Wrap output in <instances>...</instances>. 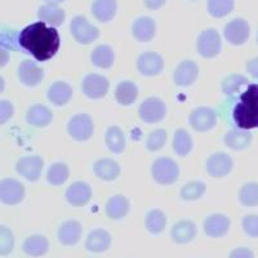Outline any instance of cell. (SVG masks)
<instances>
[{
  "label": "cell",
  "instance_id": "39",
  "mask_svg": "<svg viewBox=\"0 0 258 258\" xmlns=\"http://www.w3.org/2000/svg\"><path fill=\"white\" fill-rule=\"evenodd\" d=\"M243 85H249L248 79L243 75H238V74H234V75H230V77L225 78L222 82V91L223 93L227 94V96H232L236 92L240 91V88Z\"/></svg>",
  "mask_w": 258,
  "mask_h": 258
},
{
  "label": "cell",
  "instance_id": "27",
  "mask_svg": "<svg viewBox=\"0 0 258 258\" xmlns=\"http://www.w3.org/2000/svg\"><path fill=\"white\" fill-rule=\"evenodd\" d=\"M38 16L41 22L50 25V26H59L63 24L64 18H66V13L63 9L57 6H52V4L41 6L38 11Z\"/></svg>",
  "mask_w": 258,
  "mask_h": 258
},
{
  "label": "cell",
  "instance_id": "14",
  "mask_svg": "<svg viewBox=\"0 0 258 258\" xmlns=\"http://www.w3.org/2000/svg\"><path fill=\"white\" fill-rule=\"evenodd\" d=\"M18 78L21 83L27 87H36L40 84L41 80L44 79V71L43 69L39 68L35 62L26 59L22 61L18 68Z\"/></svg>",
  "mask_w": 258,
  "mask_h": 258
},
{
  "label": "cell",
  "instance_id": "34",
  "mask_svg": "<svg viewBox=\"0 0 258 258\" xmlns=\"http://www.w3.org/2000/svg\"><path fill=\"white\" fill-rule=\"evenodd\" d=\"M146 229L153 235H158L164 231L167 226V217L160 209H153L146 216Z\"/></svg>",
  "mask_w": 258,
  "mask_h": 258
},
{
  "label": "cell",
  "instance_id": "13",
  "mask_svg": "<svg viewBox=\"0 0 258 258\" xmlns=\"http://www.w3.org/2000/svg\"><path fill=\"white\" fill-rule=\"evenodd\" d=\"M217 123V115L208 107H199L190 115V125L198 132L211 131Z\"/></svg>",
  "mask_w": 258,
  "mask_h": 258
},
{
  "label": "cell",
  "instance_id": "43",
  "mask_svg": "<svg viewBox=\"0 0 258 258\" xmlns=\"http://www.w3.org/2000/svg\"><path fill=\"white\" fill-rule=\"evenodd\" d=\"M167 132L164 129H158V131H154V132L150 133L149 138H147V149L150 151H158L161 147L164 146L165 142H167Z\"/></svg>",
  "mask_w": 258,
  "mask_h": 258
},
{
  "label": "cell",
  "instance_id": "20",
  "mask_svg": "<svg viewBox=\"0 0 258 258\" xmlns=\"http://www.w3.org/2000/svg\"><path fill=\"white\" fill-rule=\"evenodd\" d=\"M82 225L78 221H66L58 229V240L62 245L71 246L79 243L82 238Z\"/></svg>",
  "mask_w": 258,
  "mask_h": 258
},
{
  "label": "cell",
  "instance_id": "42",
  "mask_svg": "<svg viewBox=\"0 0 258 258\" xmlns=\"http://www.w3.org/2000/svg\"><path fill=\"white\" fill-rule=\"evenodd\" d=\"M13 248H15V236L12 231L6 226H0V254H9Z\"/></svg>",
  "mask_w": 258,
  "mask_h": 258
},
{
  "label": "cell",
  "instance_id": "11",
  "mask_svg": "<svg viewBox=\"0 0 258 258\" xmlns=\"http://www.w3.org/2000/svg\"><path fill=\"white\" fill-rule=\"evenodd\" d=\"M25 186L13 178H6L0 183V200L4 204L15 206L24 200Z\"/></svg>",
  "mask_w": 258,
  "mask_h": 258
},
{
  "label": "cell",
  "instance_id": "8",
  "mask_svg": "<svg viewBox=\"0 0 258 258\" xmlns=\"http://www.w3.org/2000/svg\"><path fill=\"white\" fill-rule=\"evenodd\" d=\"M138 114L145 123H159L167 114V106L159 98H147L140 106Z\"/></svg>",
  "mask_w": 258,
  "mask_h": 258
},
{
  "label": "cell",
  "instance_id": "24",
  "mask_svg": "<svg viewBox=\"0 0 258 258\" xmlns=\"http://www.w3.org/2000/svg\"><path fill=\"white\" fill-rule=\"evenodd\" d=\"M26 119L27 123L31 124V125L43 128V126H47L48 124L52 123L53 114L47 106L38 103V105H34L30 107L29 111H27Z\"/></svg>",
  "mask_w": 258,
  "mask_h": 258
},
{
  "label": "cell",
  "instance_id": "10",
  "mask_svg": "<svg viewBox=\"0 0 258 258\" xmlns=\"http://www.w3.org/2000/svg\"><path fill=\"white\" fill-rule=\"evenodd\" d=\"M43 167H44V161L38 155L24 156L16 164L17 173L32 182L38 181L41 174V170H43Z\"/></svg>",
  "mask_w": 258,
  "mask_h": 258
},
{
  "label": "cell",
  "instance_id": "25",
  "mask_svg": "<svg viewBox=\"0 0 258 258\" xmlns=\"http://www.w3.org/2000/svg\"><path fill=\"white\" fill-rule=\"evenodd\" d=\"M73 88L68 83L56 82L48 89V100L56 106H63L71 100Z\"/></svg>",
  "mask_w": 258,
  "mask_h": 258
},
{
  "label": "cell",
  "instance_id": "1",
  "mask_svg": "<svg viewBox=\"0 0 258 258\" xmlns=\"http://www.w3.org/2000/svg\"><path fill=\"white\" fill-rule=\"evenodd\" d=\"M59 34L57 29L47 26L44 22H35L20 32V45L38 61H48L59 48Z\"/></svg>",
  "mask_w": 258,
  "mask_h": 258
},
{
  "label": "cell",
  "instance_id": "33",
  "mask_svg": "<svg viewBox=\"0 0 258 258\" xmlns=\"http://www.w3.org/2000/svg\"><path fill=\"white\" fill-rule=\"evenodd\" d=\"M92 62L100 69H110L115 61V53L109 45H98L92 52Z\"/></svg>",
  "mask_w": 258,
  "mask_h": 258
},
{
  "label": "cell",
  "instance_id": "44",
  "mask_svg": "<svg viewBox=\"0 0 258 258\" xmlns=\"http://www.w3.org/2000/svg\"><path fill=\"white\" fill-rule=\"evenodd\" d=\"M243 230L250 238H258V216L257 214H248L241 221Z\"/></svg>",
  "mask_w": 258,
  "mask_h": 258
},
{
  "label": "cell",
  "instance_id": "31",
  "mask_svg": "<svg viewBox=\"0 0 258 258\" xmlns=\"http://www.w3.org/2000/svg\"><path fill=\"white\" fill-rule=\"evenodd\" d=\"M138 97V88L137 85L132 82L124 80L117 84L115 89V98L120 105L128 106L135 103Z\"/></svg>",
  "mask_w": 258,
  "mask_h": 258
},
{
  "label": "cell",
  "instance_id": "6",
  "mask_svg": "<svg viewBox=\"0 0 258 258\" xmlns=\"http://www.w3.org/2000/svg\"><path fill=\"white\" fill-rule=\"evenodd\" d=\"M68 132L77 141H87L94 132V125L91 116L87 114H78L69 121Z\"/></svg>",
  "mask_w": 258,
  "mask_h": 258
},
{
  "label": "cell",
  "instance_id": "28",
  "mask_svg": "<svg viewBox=\"0 0 258 258\" xmlns=\"http://www.w3.org/2000/svg\"><path fill=\"white\" fill-rule=\"evenodd\" d=\"M129 202L123 195H114L106 204V214L111 220H121L128 214Z\"/></svg>",
  "mask_w": 258,
  "mask_h": 258
},
{
  "label": "cell",
  "instance_id": "47",
  "mask_svg": "<svg viewBox=\"0 0 258 258\" xmlns=\"http://www.w3.org/2000/svg\"><path fill=\"white\" fill-rule=\"evenodd\" d=\"M246 71L250 74V77L258 79V57H254L246 62Z\"/></svg>",
  "mask_w": 258,
  "mask_h": 258
},
{
  "label": "cell",
  "instance_id": "4",
  "mask_svg": "<svg viewBox=\"0 0 258 258\" xmlns=\"http://www.w3.org/2000/svg\"><path fill=\"white\" fill-rule=\"evenodd\" d=\"M70 31L74 39L80 44H91L100 36V30L83 16L74 17L70 24Z\"/></svg>",
  "mask_w": 258,
  "mask_h": 258
},
{
  "label": "cell",
  "instance_id": "35",
  "mask_svg": "<svg viewBox=\"0 0 258 258\" xmlns=\"http://www.w3.org/2000/svg\"><path fill=\"white\" fill-rule=\"evenodd\" d=\"M174 153L179 156H186L192 149V140L185 129H178L173 137Z\"/></svg>",
  "mask_w": 258,
  "mask_h": 258
},
{
  "label": "cell",
  "instance_id": "41",
  "mask_svg": "<svg viewBox=\"0 0 258 258\" xmlns=\"http://www.w3.org/2000/svg\"><path fill=\"white\" fill-rule=\"evenodd\" d=\"M0 45L4 49H20V32L15 31V30L2 29V32H0Z\"/></svg>",
  "mask_w": 258,
  "mask_h": 258
},
{
  "label": "cell",
  "instance_id": "17",
  "mask_svg": "<svg viewBox=\"0 0 258 258\" xmlns=\"http://www.w3.org/2000/svg\"><path fill=\"white\" fill-rule=\"evenodd\" d=\"M92 198V188L85 182H74L66 190V200L74 207H84Z\"/></svg>",
  "mask_w": 258,
  "mask_h": 258
},
{
  "label": "cell",
  "instance_id": "49",
  "mask_svg": "<svg viewBox=\"0 0 258 258\" xmlns=\"http://www.w3.org/2000/svg\"><path fill=\"white\" fill-rule=\"evenodd\" d=\"M44 2H45V3H48V4H52V6H57V4L64 2V0H44Z\"/></svg>",
  "mask_w": 258,
  "mask_h": 258
},
{
  "label": "cell",
  "instance_id": "22",
  "mask_svg": "<svg viewBox=\"0 0 258 258\" xmlns=\"http://www.w3.org/2000/svg\"><path fill=\"white\" fill-rule=\"evenodd\" d=\"M156 31V24L153 18L140 17L133 22L132 34L136 40L146 43L154 38Z\"/></svg>",
  "mask_w": 258,
  "mask_h": 258
},
{
  "label": "cell",
  "instance_id": "18",
  "mask_svg": "<svg viewBox=\"0 0 258 258\" xmlns=\"http://www.w3.org/2000/svg\"><path fill=\"white\" fill-rule=\"evenodd\" d=\"M230 218L223 214H212L204 221V232L211 238H222L230 230Z\"/></svg>",
  "mask_w": 258,
  "mask_h": 258
},
{
  "label": "cell",
  "instance_id": "21",
  "mask_svg": "<svg viewBox=\"0 0 258 258\" xmlns=\"http://www.w3.org/2000/svg\"><path fill=\"white\" fill-rule=\"evenodd\" d=\"M111 245V235L103 229H96L89 232L85 240V248L89 252L102 253L107 250Z\"/></svg>",
  "mask_w": 258,
  "mask_h": 258
},
{
  "label": "cell",
  "instance_id": "37",
  "mask_svg": "<svg viewBox=\"0 0 258 258\" xmlns=\"http://www.w3.org/2000/svg\"><path fill=\"white\" fill-rule=\"evenodd\" d=\"M235 0H208V12L212 17L222 18L232 12Z\"/></svg>",
  "mask_w": 258,
  "mask_h": 258
},
{
  "label": "cell",
  "instance_id": "29",
  "mask_svg": "<svg viewBox=\"0 0 258 258\" xmlns=\"http://www.w3.org/2000/svg\"><path fill=\"white\" fill-rule=\"evenodd\" d=\"M94 173L103 181H112L120 174V167L111 159H101L94 164Z\"/></svg>",
  "mask_w": 258,
  "mask_h": 258
},
{
  "label": "cell",
  "instance_id": "48",
  "mask_svg": "<svg viewBox=\"0 0 258 258\" xmlns=\"http://www.w3.org/2000/svg\"><path fill=\"white\" fill-rule=\"evenodd\" d=\"M144 2H145V6H146L149 9H153V11L161 8V7L167 3V0H144Z\"/></svg>",
  "mask_w": 258,
  "mask_h": 258
},
{
  "label": "cell",
  "instance_id": "40",
  "mask_svg": "<svg viewBox=\"0 0 258 258\" xmlns=\"http://www.w3.org/2000/svg\"><path fill=\"white\" fill-rule=\"evenodd\" d=\"M206 190L207 186L203 182H190V183H187V185H185L181 188V198L183 200H187V202L197 200L200 197H203V194L206 192Z\"/></svg>",
  "mask_w": 258,
  "mask_h": 258
},
{
  "label": "cell",
  "instance_id": "38",
  "mask_svg": "<svg viewBox=\"0 0 258 258\" xmlns=\"http://www.w3.org/2000/svg\"><path fill=\"white\" fill-rule=\"evenodd\" d=\"M240 203L245 207H257L258 206V183L257 182H249L241 187L239 192Z\"/></svg>",
  "mask_w": 258,
  "mask_h": 258
},
{
  "label": "cell",
  "instance_id": "46",
  "mask_svg": "<svg viewBox=\"0 0 258 258\" xmlns=\"http://www.w3.org/2000/svg\"><path fill=\"white\" fill-rule=\"evenodd\" d=\"M229 258H254V253L245 246H239L235 248L231 253H230Z\"/></svg>",
  "mask_w": 258,
  "mask_h": 258
},
{
  "label": "cell",
  "instance_id": "3",
  "mask_svg": "<svg viewBox=\"0 0 258 258\" xmlns=\"http://www.w3.org/2000/svg\"><path fill=\"white\" fill-rule=\"evenodd\" d=\"M154 179L160 185H172L179 176V168L174 160L169 158H159L151 167Z\"/></svg>",
  "mask_w": 258,
  "mask_h": 258
},
{
  "label": "cell",
  "instance_id": "16",
  "mask_svg": "<svg viewBox=\"0 0 258 258\" xmlns=\"http://www.w3.org/2000/svg\"><path fill=\"white\" fill-rule=\"evenodd\" d=\"M198 77H199V68H198V64L194 61L186 59V61H182L178 64V68L176 69L173 80L179 87H188V85L194 84V83L197 82Z\"/></svg>",
  "mask_w": 258,
  "mask_h": 258
},
{
  "label": "cell",
  "instance_id": "2",
  "mask_svg": "<svg viewBox=\"0 0 258 258\" xmlns=\"http://www.w3.org/2000/svg\"><path fill=\"white\" fill-rule=\"evenodd\" d=\"M234 123L244 131L258 128V84H249L232 110Z\"/></svg>",
  "mask_w": 258,
  "mask_h": 258
},
{
  "label": "cell",
  "instance_id": "9",
  "mask_svg": "<svg viewBox=\"0 0 258 258\" xmlns=\"http://www.w3.org/2000/svg\"><path fill=\"white\" fill-rule=\"evenodd\" d=\"M83 92L87 97L98 100L107 94L110 88L109 80L100 74H89L83 80Z\"/></svg>",
  "mask_w": 258,
  "mask_h": 258
},
{
  "label": "cell",
  "instance_id": "45",
  "mask_svg": "<svg viewBox=\"0 0 258 258\" xmlns=\"http://www.w3.org/2000/svg\"><path fill=\"white\" fill-rule=\"evenodd\" d=\"M13 106L8 101H0V123L4 124L13 115Z\"/></svg>",
  "mask_w": 258,
  "mask_h": 258
},
{
  "label": "cell",
  "instance_id": "19",
  "mask_svg": "<svg viewBox=\"0 0 258 258\" xmlns=\"http://www.w3.org/2000/svg\"><path fill=\"white\" fill-rule=\"evenodd\" d=\"M198 234V229L195 223L190 220H183L174 223L170 230L172 240L177 244H187L195 239Z\"/></svg>",
  "mask_w": 258,
  "mask_h": 258
},
{
  "label": "cell",
  "instance_id": "26",
  "mask_svg": "<svg viewBox=\"0 0 258 258\" xmlns=\"http://www.w3.org/2000/svg\"><path fill=\"white\" fill-rule=\"evenodd\" d=\"M116 0H94L92 13L100 22H109L116 15Z\"/></svg>",
  "mask_w": 258,
  "mask_h": 258
},
{
  "label": "cell",
  "instance_id": "15",
  "mask_svg": "<svg viewBox=\"0 0 258 258\" xmlns=\"http://www.w3.org/2000/svg\"><path fill=\"white\" fill-rule=\"evenodd\" d=\"M234 167L231 156L225 153H216L209 156L207 161V170L212 177H225Z\"/></svg>",
  "mask_w": 258,
  "mask_h": 258
},
{
  "label": "cell",
  "instance_id": "12",
  "mask_svg": "<svg viewBox=\"0 0 258 258\" xmlns=\"http://www.w3.org/2000/svg\"><path fill=\"white\" fill-rule=\"evenodd\" d=\"M164 61L161 58L159 53L155 52H145L138 57L137 69L142 75L146 77H154L163 71Z\"/></svg>",
  "mask_w": 258,
  "mask_h": 258
},
{
  "label": "cell",
  "instance_id": "7",
  "mask_svg": "<svg viewBox=\"0 0 258 258\" xmlns=\"http://www.w3.org/2000/svg\"><path fill=\"white\" fill-rule=\"evenodd\" d=\"M225 39L232 45L244 44L250 35V26L243 18H234L225 26Z\"/></svg>",
  "mask_w": 258,
  "mask_h": 258
},
{
  "label": "cell",
  "instance_id": "32",
  "mask_svg": "<svg viewBox=\"0 0 258 258\" xmlns=\"http://www.w3.org/2000/svg\"><path fill=\"white\" fill-rule=\"evenodd\" d=\"M105 141L106 146L109 147V150L111 153L121 154L124 150H125V136H124V133L121 132V129L119 128V126H110V128L106 131Z\"/></svg>",
  "mask_w": 258,
  "mask_h": 258
},
{
  "label": "cell",
  "instance_id": "30",
  "mask_svg": "<svg viewBox=\"0 0 258 258\" xmlns=\"http://www.w3.org/2000/svg\"><path fill=\"white\" fill-rule=\"evenodd\" d=\"M252 142V133L249 131H239V129H232L225 136L226 146L232 150H244L249 146Z\"/></svg>",
  "mask_w": 258,
  "mask_h": 258
},
{
  "label": "cell",
  "instance_id": "36",
  "mask_svg": "<svg viewBox=\"0 0 258 258\" xmlns=\"http://www.w3.org/2000/svg\"><path fill=\"white\" fill-rule=\"evenodd\" d=\"M69 176H70V170H69L68 165L63 163H54L48 169L47 179L50 185L59 186L68 181Z\"/></svg>",
  "mask_w": 258,
  "mask_h": 258
},
{
  "label": "cell",
  "instance_id": "5",
  "mask_svg": "<svg viewBox=\"0 0 258 258\" xmlns=\"http://www.w3.org/2000/svg\"><path fill=\"white\" fill-rule=\"evenodd\" d=\"M222 41L221 36L214 29H207L198 38V52L206 58H213L221 52Z\"/></svg>",
  "mask_w": 258,
  "mask_h": 258
},
{
  "label": "cell",
  "instance_id": "23",
  "mask_svg": "<svg viewBox=\"0 0 258 258\" xmlns=\"http://www.w3.org/2000/svg\"><path fill=\"white\" fill-rule=\"evenodd\" d=\"M22 249L30 257H41L49 250V241L44 235H31L24 241Z\"/></svg>",
  "mask_w": 258,
  "mask_h": 258
},
{
  "label": "cell",
  "instance_id": "50",
  "mask_svg": "<svg viewBox=\"0 0 258 258\" xmlns=\"http://www.w3.org/2000/svg\"><path fill=\"white\" fill-rule=\"evenodd\" d=\"M257 44H258V31H257Z\"/></svg>",
  "mask_w": 258,
  "mask_h": 258
}]
</instances>
